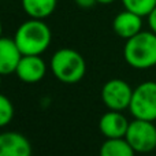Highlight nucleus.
<instances>
[{"label":"nucleus","instance_id":"nucleus-1","mask_svg":"<svg viewBox=\"0 0 156 156\" xmlns=\"http://www.w3.org/2000/svg\"><path fill=\"white\" fill-rule=\"evenodd\" d=\"M14 41L22 55H43L51 45L52 32L44 19L29 18L18 26Z\"/></svg>","mask_w":156,"mask_h":156},{"label":"nucleus","instance_id":"nucleus-2","mask_svg":"<svg viewBox=\"0 0 156 156\" xmlns=\"http://www.w3.org/2000/svg\"><path fill=\"white\" fill-rule=\"evenodd\" d=\"M123 58L133 69L145 70L156 66V33L141 30L127 38L123 47Z\"/></svg>","mask_w":156,"mask_h":156},{"label":"nucleus","instance_id":"nucleus-3","mask_svg":"<svg viewBox=\"0 0 156 156\" xmlns=\"http://www.w3.org/2000/svg\"><path fill=\"white\" fill-rule=\"evenodd\" d=\"M52 74L63 83H77L85 77L86 63L83 56L71 48L58 49L51 58Z\"/></svg>","mask_w":156,"mask_h":156},{"label":"nucleus","instance_id":"nucleus-4","mask_svg":"<svg viewBox=\"0 0 156 156\" xmlns=\"http://www.w3.org/2000/svg\"><path fill=\"white\" fill-rule=\"evenodd\" d=\"M129 111L136 119L156 121V82L145 81L133 89Z\"/></svg>","mask_w":156,"mask_h":156},{"label":"nucleus","instance_id":"nucleus-5","mask_svg":"<svg viewBox=\"0 0 156 156\" xmlns=\"http://www.w3.org/2000/svg\"><path fill=\"white\" fill-rule=\"evenodd\" d=\"M125 138L136 154H149L156 149V126L152 121L134 118L129 123Z\"/></svg>","mask_w":156,"mask_h":156},{"label":"nucleus","instance_id":"nucleus-6","mask_svg":"<svg viewBox=\"0 0 156 156\" xmlns=\"http://www.w3.org/2000/svg\"><path fill=\"white\" fill-rule=\"evenodd\" d=\"M132 96L133 88L121 78H112L107 81L101 88V101L108 110H129Z\"/></svg>","mask_w":156,"mask_h":156},{"label":"nucleus","instance_id":"nucleus-7","mask_svg":"<svg viewBox=\"0 0 156 156\" xmlns=\"http://www.w3.org/2000/svg\"><path fill=\"white\" fill-rule=\"evenodd\" d=\"M15 74L25 83H37L45 77L47 65L41 55H22Z\"/></svg>","mask_w":156,"mask_h":156},{"label":"nucleus","instance_id":"nucleus-8","mask_svg":"<svg viewBox=\"0 0 156 156\" xmlns=\"http://www.w3.org/2000/svg\"><path fill=\"white\" fill-rule=\"evenodd\" d=\"M0 156H32V144L18 132L0 133Z\"/></svg>","mask_w":156,"mask_h":156},{"label":"nucleus","instance_id":"nucleus-9","mask_svg":"<svg viewBox=\"0 0 156 156\" xmlns=\"http://www.w3.org/2000/svg\"><path fill=\"white\" fill-rule=\"evenodd\" d=\"M130 122L122 111L110 110L103 114L99 121V129L105 138H123Z\"/></svg>","mask_w":156,"mask_h":156},{"label":"nucleus","instance_id":"nucleus-10","mask_svg":"<svg viewBox=\"0 0 156 156\" xmlns=\"http://www.w3.org/2000/svg\"><path fill=\"white\" fill-rule=\"evenodd\" d=\"M112 29L116 36L127 40L143 30V16L125 10L115 15L112 21Z\"/></svg>","mask_w":156,"mask_h":156},{"label":"nucleus","instance_id":"nucleus-11","mask_svg":"<svg viewBox=\"0 0 156 156\" xmlns=\"http://www.w3.org/2000/svg\"><path fill=\"white\" fill-rule=\"evenodd\" d=\"M21 58L22 54L16 47L14 38L0 37V74L2 76L15 74Z\"/></svg>","mask_w":156,"mask_h":156},{"label":"nucleus","instance_id":"nucleus-12","mask_svg":"<svg viewBox=\"0 0 156 156\" xmlns=\"http://www.w3.org/2000/svg\"><path fill=\"white\" fill-rule=\"evenodd\" d=\"M21 4L29 18L45 19L54 14L58 0H21Z\"/></svg>","mask_w":156,"mask_h":156},{"label":"nucleus","instance_id":"nucleus-13","mask_svg":"<svg viewBox=\"0 0 156 156\" xmlns=\"http://www.w3.org/2000/svg\"><path fill=\"white\" fill-rule=\"evenodd\" d=\"M100 156H136V151L132 148L126 138H105L100 147Z\"/></svg>","mask_w":156,"mask_h":156},{"label":"nucleus","instance_id":"nucleus-14","mask_svg":"<svg viewBox=\"0 0 156 156\" xmlns=\"http://www.w3.org/2000/svg\"><path fill=\"white\" fill-rule=\"evenodd\" d=\"M125 10H129L138 15L148 16L151 11L156 7V0H121Z\"/></svg>","mask_w":156,"mask_h":156},{"label":"nucleus","instance_id":"nucleus-15","mask_svg":"<svg viewBox=\"0 0 156 156\" xmlns=\"http://www.w3.org/2000/svg\"><path fill=\"white\" fill-rule=\"evenodd\" d=\"M14 114H15V110H14V104L11 103V100L0 93V129L11 123Z\"/></svg>","mask_w":156,"mask_h":156},{"label":"nucleus","instance_id":"nucleus-16","mask_svg":"<svg viewBox=\"0 0 156 156\" xmlns=\"http://www.w3.org/2000/svg\"><path fill=\"white\" fill-rule=\"evenodd\" d=\"M147 18H148L149 29H151L154 33H156V7L151 11V14H149V15L147 16Z\"/></svg>","mask_w":156,"mask_h":156},{"label":"nucleus","instance_id":"nucleus-17","mask_svg":"<svg viewBox=\"0 0 156 156\" xmlns=\"http://www.w3.org/2000/svg\"><path fill=\"white\" fill-rule=\"evenodd\" d=\"M77 5L81 8H90L97 3V0H76Z\"/></svg>","mask_w":156,"mask_h":156},{"label":"nucleus","instance_id":"nucleus-18","mask_svg":"<svg viewBox=\"0 0 156 156\" xmlns=\"http://www.w3.org/2000/svg\"><path fill=\"white\" fill-rule=\"evenodd\" d=\"M114 2L115 0H97V3H100V4H111Z\"/></svg>","mask_w":156,"mask_h":156},{"label":"nucleus","instance_id":"nucleus-19","mask_svg":"<svg viewBox=\"0 0 156 156\" xmlns=\"http://www.w3.org/2000/svg\"><path fill=\"white\" fill-rule=\"evenodd\" d=\"M0 37H3V25L0 22Z\"/></svg>","mask_w":156,"mask_h":156},{"label":"nucleus","instance_id":"nucleus-20","mask_svg":"<svg viewBox=\"0 0 156 156\" xmlns=\"http://www.w3.org/2000/svg\"><path fill=\"white\" fill-rule=\"evenodd\" d=\"M2 77H3V76L0 74V86H2Z\"/></svg>","mask_w":156,"mask_h":156}]
</instances>
